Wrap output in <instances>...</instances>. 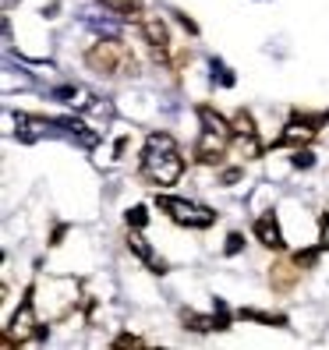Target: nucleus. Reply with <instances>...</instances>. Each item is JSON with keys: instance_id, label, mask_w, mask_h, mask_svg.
Listing matches in <instances>:
<instances>
[{"instance_id": "5", "label": "nucleus", "mask_w": 329, "mask_h": 350, "mask_svg": "<svg viewBox=\"0 0 329 350\" xmlns=\"http://www.w3.org/2000/svg\"><path fill=\"white\" fill-rule=\"evenodd\" d=\"M29 340H47V329L39 325V315H36V291L25 294V301L18 304V312L4 333V347H18V343H29Z\"/></svg>"}, {"instance_id": "11", "label": "nucleus", "mask_w": 329, "mask_h": 350, "mask_svg": "<svg viewBox=\"0 0 329 350\" xmlns=\"http://www.w3.org/2000/svg\"><path fill=\"white\" fill-rule=\"evenodd\" d=\"M128 248L142 258V262H149L153 265V273H167V262H159L156 255H153V248H149V241L146 237H142L138 230H135V226H131V234H128Z\"/></svg>"}, {"instance_id": "4", "label": "nucleus", "mask_w": 329, "mask_h": 350, "mask_svg": "<svg viewBox=\"0 0 329 350\" xmlns=\"http://www.w3.org/2000/svg\"><path fill=\"white\" fill-rule=\"evenodd\" d=\"M156 205H159V213H167L174 223L188 226V230H205V226L216 223V213L209 209V205H198V202H188V198L156 195Z\"/></svg>"}, {"instance_id": "14", "label": "nucleus", "mask_w": 329, "mask_h": 350, "mask_svg": "<svg viewBox=\"0 0 329 350\" xmlns=\"http://www.w3.org/2000/svg\"><path fill=\"white\" fill-rule=\"evenodd\" d=\"M241 319H252V322H262V325H287L283 315H273V312H259V308H244Z\"/></svg>"}, {"instance_id": "6", "label": "nucleus", "mask_w": 329, "mask_h": 350, "mask_svg": "<svg viewBox=\"0 0 329 350\" xmlns=\"http://www.w3.org/2000/svg\"><path fill=\"white\" fill-rule=\"evenodd\" d=\"M231 149L244 159H259L262 156V142H259V128L248 110H237L231 120Z\"/></svg>"}, {"instance_id": "7", "label": "nucleus", "mask_w": 329, "mask_h": 350, "mask_svg": "<svg viewBox=\"0 0 329 350\" xmlns=\"http://www.w3.org/2000/svg\"><path fill=\"white\" fill-rule=\"evenodd\" d=\"M315 131H319V128H312V124H304L301 117H294L291 124L283 128V135L273 142V146H276V149H301V146H308V142L315 138Z\"/></svg>"}, {"instance_id": "16", "label": "nucleus", "mask_w": 329, "mask_h": 350, "mask_svg": "<svg viewBox=\"0 0 329 350\" xmlns=\"http://www.w3.org/2000/svg\"><path fill=\"white\" fill-rule=\"evenodd\" d=\"M291 167H298V170H308V167H315V156L308 152V149H298V152L291 156Z\"/></svg>"}, {"instance_id": "22", "label": "nucleus", "mask_w": 329, "mask_h": 350, "mask_svg": "<svg viewBox=\"0 0 329 350\" xmlns=\"http://www.w3.org/2000/svg\"><path fill=\"white\" fill-rule=\"evenodd\" d=\"M177 22H181L184 29H188V32H198V25L192 22V18H188V14H177Z\"/></svg>"}, {"instance_id": "8", "label": "nucleus", "mask_w": 329, "mask_h": 350, "mask_svg": "<svg viewBox=\"0 0 329 350\" xmlns=\"http://www.w3.org/2000/svg\"><path fill=\"white\" fill-rule=\"evenodd\" d=\"M138 29H142V36H146V43L153 50H170V36H167V25H163L159 14H142Z\"/></svg>"}, {"instance_id": "1", "label": "nucleus", "mask_w": 329, "mask_h": 350, "mask_svg": "<svg viewBox=\"0 0 329 350\" xmlns=\"http://www.w3.org/2000/svg\"><path fill=\"white\" fill-rule=\"evenodd\" d=\"M181 174H184V156L174 135L153 131L146 138V152H142V177L149 184H159V188H170V184L181 180Z\"/></svg>"}, {"instance_id": "21", "label": "nucleus", "mask_w": 329, "mask_h": 350, "mask_svg": "<svg viewBox=\"0 0 329 350\" xmlns=\"http://www.w3.org/2000/svg\"><path fill=\"white\" fill-rule=\"evenodd\" d=\"M220 180H223V184H237V180H241V170H223Z\"/></svg>"}, {"instance_id": "13", "label": "nucleus", "mask_w": 329, "mask_h": 350, "mask_svg": "<svg viewBox=\"0 0 329 350\" xmlns=\"http://www.w3.org/2000/svg\"><path fill=\"white\" fill-rule=\"evenodd\" d=\"M53 99L68 103V107H75V110H85V107H89V92L78 89V85H60V89H53Z\"/></svg>"}, {"instance_id": "18", "label": "nucleus", "mask_w": 329, "mask_h": 350, "mask_svg": "<svg viewBox=\"0 0 329 350\" xmlns=\"http://www.w3.org/2000/svg\"><path fill=\"white\" fill-rule=\"evenodd\" d=\"M319 252H322V244H319V248H304V252L294 255V262L301 265V269H304V265H315L319 262Z\"/></svg>"}, {"instance_id": "9", "label": "nucleus", "mask_w": 329, "mask_h": 350, "mask_svg": "<svg viewBox=\"0 0 329 350\" xmlns=\"http://www.w3.org/2000/svg\"><path fill=\"white\" fill-rule=\"evenodd\" d=\"M255 237H259V244H265V248H273V252L283 248V234H280V223H276L273 213H262L255 219Z\"/></svg>"}, {"instance_id": "12", "label": "nucleus", "mask_w": 329, "mask_h": 350, "mask_svg": "<svg viewBox=\"0 0 329 350\" xmlns=\"http://www.w3.org/2000/svg\"><path fill=\"white\" fill-rule=\"evenodd\" d=\"M107 11L120 14L124 22H142V0H99Z\"/></svg>"}, {"instance_id": "19", "label": "nucleus", "mask_w": 329, "mask_h": 350, "mask_svg": "<svg viewBox=\"0 0 329 350\" xmlns=\"http://www.w3.org/2000/svg\"><path fill=\"white\" fill-rule=\"evenodd\" d=\"M241 248H244V234H237V230H234V234L227 237V248H223V252H227V255H237Z\"/></svg>"}, {"instance_id": "10", "label": "nucleus", "mask_w": 329, "mask_h": 350, "mask_svg": "<svg viewBox=\"0 0 329 350\" xmlns=\"http://www.w3.org/2000/svg\"><path fill=\"white\" fill-rule=\"evenodd\" d=\"M298 280H301V265L298 262H276L273 269H269V286H273V291H280V294L294 291Z\"/></svg>"}, {"instance_id": "15", "label": "nucleus", "mask_w": 329, "mask_h": 350, "mask_svg": "<svg viewBox=\"0 0 329 350\" xmlns=\"http://www.w3.org/2000/svg\"><path fill=\"white\" fill-rule=\"evenodd\" d=\"M209 68H213V81H220L223 89H231V85H234V75H231V68H227V64H220V60H213Z\"/></svg>"}, {"instance_id": "3", "label": "nucleus", "mask_w": 329, "mask_h": 350, "mask_svg": "<svg viewBox=\"0 0 329 350\" xmlns=\"http://www.w3.org/2000/svg\"><path fill=\"white\" fill-rule=\"evenodd\" d=\"M198 120H202V135L195 142V159L205 163V167H213V163L223 159V152L231 146V124L213 107H205V103L198 107Z\"/></svg>"}, {"instance_id": "20", "label": "nucleus", "mask_w": 329, "mask_h": 350, "mask_svg": "<svg viewBox=\"0 0 329 350\" xmlns=\"http://www.w3.org/2000/svg\"><path fill=\"white\" fill-rule=\"evenodd\" d=\"M114 347H146V340H142V336H131V333H124V336H117V340H114Z\"/></svg>"}, {"instance_id": "17", "label": "nucleus", "mask_w": 329, "mask_h": 350, "mask_svg": "<svg viewBox=\"0 0 329 350\" xmlns=\"http://www.w3.org/2000/svg\"><path fill=\"white\" fill-rule=\"evenodd\" d=\"M146 219H149L146 205H135V209H128V226H135V230H142V226H146Z\"/></svg>"}, {"instance_id": "23", "label": "nucleus", "mask_w": 329, "mask_h": 350, "mask_svg": "<svg viewBox=\"0 0 329 350\" xmlns=\"http://www.w3.org/2000/svg\"><path fill=\"white\" fill-rule=\"evenodd\" d=\"M319 244H322V248H329V216L322 219V241Z\"/></svg>"}, {"instance_id": "2", "label": "nucleus", "mask_w": 329, "mask_h": 350, "mask_svg": "<svg viewBox=\"0 0 329 350\" xmlns=\"http://www.w3.org/2000/svg\"><path fill=\"white\" fill-rule=\"evenodd\" d=\"M85 64L103 78H117V75H135L138 60H135V53H131V46L124 43V39L110 36V39H96V43L85 50Z\"/></svg>"}]
</instances>
